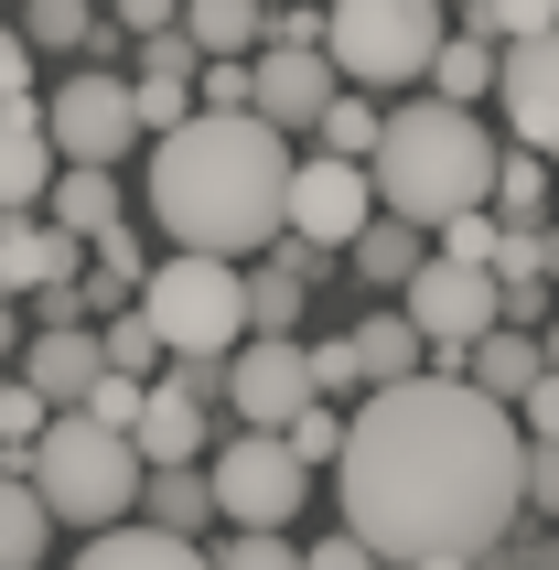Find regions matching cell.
Instances as JSON below:
<instances>
[{
  "label": "cell",
  "instance_id": "6da1fadb",
  "mask_svg": "<svg viewBox=\"0 0 559 570\" xmlns=\"http://www.w3.org/2000/svg\"><path fill=\"white\" fill-rule=\"evenodd\" d=\"M334 495H344V539H366L399 570L409 560H484L528 517L517 410L473 399L463 377L366 387V410L344 420V452H334Z\"/></svg>",
  "mask_w": 559,
  "mask_h": 570
},
{
  "label": "cell",
  "instance_id": "7a4b0ae2",
  "mask_svg": "<svg viewBox=\"0 0 559 570\" xmlns=\"http://www.w3.org/2000/svg\"><path fill=\"white\" fill-rule=\"evenodd\" d=\"M280 194H291V140L258 129L248 108L216 119L194 108L184 129L151 140V226L173 237L184 258H258L280 248Z\"/></svg>",
  "mask_w": 559,
  "mask_h": 570
},
{
  "label": "cell",
  "instance_id": "3957f363",
  "mask_svg": "<svg viewBox=\"0 0 559 570\" xmlns=\"http://www.w3.org/2000/svg\"><path fill=\"white\" fill-rule=\"evenodd\" d=\"M366 194L376 216L399 226H452V216H484V194H496V129L473 119V108H441V97L409 87L388 119H376V151H366Z\"/></svg>",
  "mask_w": 559,
  "mask_h": 570
},
{
  "label": "cell",
  "instance_id": "277c9868",
  "mask_svg": "<svg viewBox=\"0 0 559 570\" xmlns=\"http://www.w3.org/2000/svg\"><path fill=\"white\" fill-rule=\"evenodd\" d=\"M22 484L55 528H87L97 539V528H129V507H140V452H129V431H97V420L55 410L22 452Z\"/></svg>",
  "mask_w": 559,
  "mask_h": 570
},
{
  "label": "cell",
  "instance_id": "5b68a950",
  "mask_svg": "<svg viewBox=\"0 0 559 570\" xmlns=\"http://www.w3.org/2000/svg\"><path fill=\"white\" fill-rule=\"evenodd\" d=\"M452 11L441 0H323V65L344 87H420Z\"/></svg>",
  "mask_w": 559,
  "mask_h": 570
},
{
  "label": "cell",
  "instance_id": "8992f818",
  "mask_svg": "<svg viewBox=\"0 0 559 570\" xmlns=\"http://www.w3.org/2000/svg\"><path fill=\"white\" fill-rule=\"evenodd\" d=\"M140 323H151L161 355H237L248 345V269H226V258H151V281L129 291Z\"/></svg>",
  "mask_w": 559,
  "mask_h": 570
},
{
  "label": "cell",
  "instance_id": "52a82bcc",
  "mask_svg": "<svg viewBox=\"0 0 559 570\" xmlns=\"http://www.w3.org/2000/svg\"><path fill=\"white\" fill-rule=\"evenodd\" d=\"M399 313H409V334H420V355H431L420 377H452V366H463V345L506 313V291H496V269L420 258V269H409V291H399Z\"/></svg>",
  "mask_w": 559,
  "mask_h": 570
},
{
  "label": "cell",
  "instance_id": "ba28073f",
  "mask_svg": "<svg viewBox=\"0 0 559 570\" xmlns=\"http://www.w3.org/2000/svg\"><path fill=\"white\" fill-rule=\"evenodd\" d=\"M205 495H216L226 528H291L312 507V474L280 452V431H226L216 463H205Z\"/></svg>",
  "mask_w": 559,
  "mask_h": 570
},
{
  "label": "cell",
  "instance_id": "9c48e42d",
  "mask_svg": "<svg viewBox=\"0 0 559 570\" xmlns=\"http://www.w3.org/2000/svg\"><path fill=\"white\" fill-rule=\"evenodd\" d=\"M376 216V194H366V161H334V151H312L291 161V194H280V237L312 258H344L355 237H366Z\"/></svg>",
  "mask_w": 559,
  "mask_h": 570
},
{
  "label": "cell",
  "instance_id": "30bf717a",
  "mask_svg": "<svg viewBox=\"0 0 559 570\" xmlns=\"http://www.w3.org/2000/svg\"><path fill=\"white\" fill-rule=\"evenodd\" d=\"M43 140H55V161H87V173H119V151L140 140V108H129V76H65L55 97H43Z\"/></svg>",
  "mask_w": 559,
  "mask_h": 570
},
{
  "label": "cell",
  "instance_id": "8fae6325",
  "mask_svg": "<svg viewBox=\"0 0 559 570\" xmlns=\"http://www.w3.org/2000/svg\"><path fill=\"white\" fill-rule=\"evenodd\" d=\"M226 410H237V431H291V420L312 410V366H302V334H248V345L226 355Z\"/></svg>",
  "mask_w": 559,
  "mask_h": 570
},
{
  "label": "cell",
  "instance_id": "7c38bea8",
  "mask_svg": "<svg viewBox=\"0 0 559 570\" xmlns=\"http://www.w3.org/2000/svg\"><path fill=\"white\" fill-rule=\"evenodd\" d=\"M496 108H506V140L517 151H538V161L559 151V22L496 55Z\"/></svg>",
  "mask_w": 559,
  "mask_h": 570
},
{
  "label": "cell",
  "instance_id": "4fadbf2b",
  "mask_svg": "<svg viewBox=\"0 0 559 570\" xmlns=\"http://www.w3.org/2000/svg\"><path fill=\"white\" fill-rule=\"evenodd\" d=\"M323 108H334V65H323V43H258V55H248V119L258 129L291 140V129H312Z\"/></svg>",
  "mask_w": 559,
  "mask_h": 570
},
{
  "label": "cell",
  "instance_id": "5bb4252c",
  "mask_svg": "<svg viewBox=\"0 0 559 570\" xmlns=\"http://www.w3.org/2000/svg\"><path fill=\"white\" fill-rule=\"evenodd\" d=\"M22 387L43 399V410H76L97 377H108V355H97V323H43V334H22Z\"/></svg>",
  "mask_w": 559,
  "mask_h": 570
},
{
  "label": "cell",
  "instance_id": "9a60e30c",
  "mask_svg": "<svg viewBox=\"0 0 559 570\" xmlns=\"http://www.w3.org/2000/svg\"><path fill=\"white\" fill-rule=\"evenodd\" d=\"M43 184H55L43 97H11V108H0V216H43Z\"/></svg>",
  "mask_w": 559,
  "mask_h": 570
},
{
  "label": "cell",
  "instance_id": "2e32d148",
  "mask_svg": "<svg viewBox=\"0 0 559 570\" xmlns=\"http://www.w3.org/2000/svg\"><path fill=\"white\" fill-rule=\"evenodd\" d=\"M76 281V237H55L43 216H0V302H43Z\"/></svg>",
  "mask_w": 559,
  "mask_h": 570
},
{
  "label": "cell",
  "instance_id": "e0dca14e",
  "mask_svg": "<svg viewBox=\"0 0 559 570\" xmlns=\"http://www.w3.org/2000/svg\"><path fill=\"white\" fill-rule=\"evenodd\" d=\"M129 452H140V474L205 463V399H184V387H151V399H140V420H129Z\"/></svg>",
  "mask_w": 559,
  "mask_h": 570
},
{
  "label": "cell",
  "instance_id": "ac0fdd59",
  "mask_svg": "<svg viewBox=\"0 0 559 570\" xmlns=\"http://www.w3.org/2000/svg\"><path fill=\"white\" fill-rule=\"evenodd\" d=\"M452 377H463L473 399H496V410H517V399L538 387V334H517V323H484V334L463 345V366H452Z\"/></svg>",
  "mask_w": 559,
  "mask_h": 570
},
{
  "label": "cell",
  "instance_id": "d6986e66",
  "mask_svg": "<svg viewBox=\"0 0 559 570\" xmlns=\"http://www.w3.org/2000/svg\"><path fill=\"white\" fill-rule=\"evenodd\" d=\"M43 226L55 237H108L119 226V173H87V161H55V184H43Z\"/></svg>",
  "mask_w": 559,
  "mask_h": 570
},
{
  "label": "cell",
  "instance_id": "ffe728a7",
  "mask_svg": "<svg viewBox=\"0 0 559 570\" xmlns=\"http://www.w3.org/2000/svg\"><path fill=\"white\" fill-rule=\"evenodd\" d=\"M65 570H216V560L194 539H173V528H97Z\"/></svg>",
  "mask_w": 559,
  "mask_h": 570
},
{
  "label": "cell",
  "instance_id": "44dd1931",
  "mask_svg": "<svg viewBox=\"0 0 559 570\" xmlns=\"http://www.w3.org/2000/svg\"><path fill=\"white\" fill-rule=\"evenodd\" d=\"M312 269H323V258L280 237V248H269V269L248 281V334H291V323H302V291H312Z\"/></svg>",
  "mask_w": 559,
  "mask_h": 570
},
{
  "label": "cell",
  "instance_id": "7402d4cb",
  "mask_svg": "<svg viewBox=\"0 0 559 570\" xmlns=\"http://www.w3.org/2000/svg\"><path fill=\"white\" fill-rule=\"evenodd\" d=\"M43 549H55V517L32 507L22 452H0V570H43Z\"/></svg>",
  "mask_w": 559,
  "mask_h": 570
},
{
  "label": "cell",
  "instance_id": "603a6c76",
  "mask_svg": "<svg viewBox=\"0 0 559 570\" xmlns=\"http://www.w3.org/2000/svg\"><path fill=\"white\" fill-rule=\"evenodd\" d=\"M420 97H441V108H484V97H496V43H484V32H441Z\"/></svg>",
  "mask_w": 559,
  "mask_h": 570
},
{
  "label": "cell",
  "instance_id": "cb8c5ba5",
  "mask_svg": "<svg viewBox=\"0 0 559 570\" xmlns=\"http://www.w3.org/2000/svg\"><path fill=\"white\" fill-rule=\"evenodd\" d=\"M344 345H355V377H366V387H409L420 366H431V355H420V334H409V313H366Z\"/></svg>",
  "mask_w": 559,
  "mask_h": 570
},
{
  "label": "cell",
  "instance_id": "d4e9b609",
  "mask_svg": "<svg viewBox=\"0 0 559 570\" xmlns=\"http://www.w3.org/2000/svg\"><path fill=\"white\" fill-rule=\"evenodd\" d=\"M344 258H355V281H366V291H409V269L431 258V237L399 226V216H366V237H355Z\"/></svg>",
  "mask_w": 559,
  "mask_h": 570
},
{
  "label": "cell",
  "instance_id": "484cf974",
  "mask_svg": "<svg viewBox=\"0 0 559 570\" xmlns=\"http://www.w3.org/2000/svg\"><path fill=\"white\" fill-rule=\"evenodd\" d=\"M258 22H269L258 0H184V22H173V32H184L205 65H216V55H248V43H258Z\"/></svg>",
  "mask_w": 559,
  "mask_h": 570
},
{
  "label": "cell",
  "instance_id": "4316f807",
  "mask_svg": "<svg viewBox=\"0 0 559 570\" xmlns=\"http://www.w3.org/2000/svg\"><path fill=\"white\" fill-rule=\"evenodd\" d=\"M140 495H151V517H140V528H173V539H194V528L216 517V495H205V474H194V463H173V474H140Z\"/></svg>",
  "mask_w": 559,
  "mask_h": 570
},
{
  "label": "cell",
  "instance_id": "83f0119b",
  "mask_svg": "<svg viewBox=\"0 0 559 570\" xmlns=\"http://www.w3.org/2000/svg\"><path fill=\"white\" fill-rule=\"evenodd\" d=\"M496 226H538V205H549V161L538 151H496Z\"/></svg>",
  "mask_w": 559,
  "mask_h": 570
},
{
  "label": "cell",
  "instance_id": "f1b7e54d",
  "mask_svg": "<svg viewBox=\"0 0 559 570\" xmlns=\"http://www.w3.org/2000/svg\"><path fill=\"white\" fill-rule=\"evenodd\" d=\"M87 248H97V302H129V291H140V281H151V248H140V237H129V216L119 226H108V237H87Z\"/></svg>",
  "mask_w": 559,
  "mask_h": 570
},
{
  "label": "cell",
  "instance_id": "f546056e",
  "mask_svg": "<svg viewBox=\"0 0 559 570\" xmlns=\"http://www.w3.org/2000/svg\"><path fill=\"white\" fill-rule=\"evenodd\" d=\"M97 355H108V377H151L161 345H151V323H140V302H119V313L97 323Z\"/></svg>",
  "mask_w": 559,
  "mask_h": 570
},
{
  "label": "cell",
  "instance_id": "4dcf8cb0",
  "mask_svg": "<svg viewBox=\"0 0 559 570\" xmlns=\"http://www.w3.org/2000/svg\"><path fill=\"white\" fill-rule=\"evenodd\" d=\"M22 43H55V55H65V43H108V22H97L87 0H32V11H22Z\"/></svg>",
  "mask_w": 559,
  "mask_h": 570
},
{
  "label": "cell",
  "instance_id": "1f68e13d",
  "mask_svg": "<svg viewBox=\"0 0 559 570\" xmlns=\"http://www.w3.org/2000/svg\"><path fill=\"white\" fill-rule=\"evenodd\" d=\"M312 140H323L334 161H366V151H376V108H366V97H344V87H334V108L312 119Z\"/></svg>",
  "mask_w": 559,
  "mask_h": 570
},
{
  "label": "cell",
  "instance_id": "d6a6232c",
  "mask_svg": "<svg viewBox=\"0 0 559 570\" xmlns=\"http://www.w3.org/2000/svg\"><path fill=\"white\" fill-rule=\"evenodd\" d=\"M280 452H291V463H302V474H323V463H334V452H344V420L323 410V399H312V410L291 420V431H280Z\"/></svg>",
  "mask_w": 559,
  "mask_h": 570
},
{
  "label": "cell",
  "instance_id": "836d02e7",
  "mask_svg": "<svg viewBox=\"0 0 559 570\" xmlns=\"http://www.w3.org/2000/svg\"><path fill=\"white\" fill-rule=\"evenodd\" d=\"M129 108H140V129H184L194 119V76H129Z\"/></svg>",
  "mask_w": 559,
  "mask_h": 570
},
{
  "label": "cell",
  "instance_id": "e575fe53",
  "mask_svg": "<svg viewBox=\"0 0 559 570\" xmlns=\"http://www.w3.org/2000/svg\"><path fill=\"white\" fill-rule=\"evenodd\" d=\"M216 570H302V549L280 539V528H237V539L216 549Z\"/></svg>",
  "mask_w": 559,
  "mask_h": 570
},
{
  "label": "cell",
  "instance_id": "d590c367",
  "mask_svg": "<svg viewBox=\"0 0 559 570\" xmlns=\"http://www.w3.org/2000/svg\"><path fill=\"white\" fill-rule=\"evenodd\" d=\"M302 366H312V399H323V410H334L344 387H366V377H355V345H344V334H323V345H302Z\"/></svg>",
  "mask_w": 559,
  "mask_h": 570
},
{
  "label": "cell",
  "instance_id": "8d00e7d4",
  "mask_svg": "<svg viewBox=\"0 0 559 570\" xmlns=\"http://www.w3.org/2000/svg\"><path fill=\"white\" fill-rule=\"evenodd\" d=\"M140 399H151L140 377H97L87 399H76V420H97V431H129V420H140Z\"/></svg>",
  "mask_w": 559,
  "mask_h": 570
},
{
  "label": "cell",
  "instance_id": "74e56055",
  "mask_svg": "<svg viewBox=\"0 0 559 570\" xmlns=\"http://www.w3.org/2000/svg\"><path fill=\"white\" fill-rule=\"evenodd\" d=\"M43 420H55V410H43L22 377H0V452H32V431H43Z\"/></svg>",
  "mask_w": 559,
  "mask_h": 570
},
{
  "label": "cell",
  "instance_id": "f35d334b",
  "mask_svg": "<svg viewBox=\"0 0 559 570\" xmlns=\"http://www.w3.org/2000/svg\"><path fill=\"white\" fill-rule=\"evenodd\" d=\"M431 237H441L431 258H463V269H484V258H496V237H506V226H496V216H452V226H431Z\"/></svg>",
  "mask_w": 559,
  "mask_h": 570
},
{
  "label": "cell",
  "instance_id": "ab89813d",
  "mask_svg": "<svg viewBox=\"0 0 559 570\" xmlns=\"http://www.w3.org/2000/svg\"><path fill=\"white\" fill-rule=\"evenodd\" d=\"M517 442H559V366H538V387L517 399Z\"/></svg>",
  "mask_w": 559,
  "mask_h": 570
},
{
  "label": "cell",
  "instance_id": "60d3db41",
  "mask_svg": "<svg viewBox=\"0 0 559 570\" xmlns=\"http://www.w3.org/2000/svg\"><path fill=\"white\" fill-rule=\"evenodd\" d=\"M549 22H559V0H484V32H506V43H528Z\"/></svg>",
  "mask_w": 559,
  "mask_h": 570
},
{
  "label": "cell",
  "instance_id": "b9f144b4",
  "mask_svg": "<svg viewBox=\"0 0 559 570\" xmlns=\"http://www.w3.org/2000/svg\"><path fill=\"white\" fill-rule=\"evenodd\" d=\"M184 22V0H108V32H140V43H151V32H173Z\"/></svg>",
  "mask_w": 559,
  "mask_h": 570
},
{
  "label": "cell",
  "instance_id": "7bdbcfd3",
  "mask_svg": "<svg viewBox=\"0 0 559 570\" xmlns=\"http://www.w3.org/2000/svg\"><path fill=\"white\" fill-rule=\"evenodd\" d=\"M528 517H559V442H528Z\"/></svg>",
  "mask_w": 559,
  "mask_h": 570
},
{
  "label": "cell",
  "instance_id": "ee69618b",
  "mask_svg": "<svg viewBox=\"0 0 559 570\" xmlns=\"http://www.w3.org/2000/svg\"><path fill=\"white\" fill-rule=\"evenodd\" d=\"M258 43H323V11L312 0H280L269 22H258Z\"/></svg>",
  "mask_w": 559,
  "mask_h": 570
},
{
  "label": "cell",
  "instance_id": "f6af8a7d",
  "mask_svg": "<svg viewBox=\"0 0 559 570\" xmlns=\"http://www.w3.org/2000/svg\"><path fill=\"white\" fill-rule=\"evenodd\" d=\"M302 570H388V560H376L366 539H344V528H334L323 549H302Z\"/></svg>",
  "mask_w": 559,
  "mask_h": 570
},
{
  "label": "cell",
  "instance_id": "bcb514c9",
  "mask_svg": "<svg viewBox=\"0 0 559 570\" xmlns=\"http://www.w3.org/2000/svg\"><path fill=\"white\" fill-rule=\"evenodd\" d=\"M11 97H32V43L0 22V108H11Z\"/></svg>",
  "mask_w": 559,
  "mask_h": 570
},
{
  "label": "cell",
  "instance_id": "7dc6e473",
  "mask_svg": "<svg viewBox=\"0 0 559 570\" xmlns=\"http://www.w3.org/2000/svg\"><path fill=\"white\" fill-rule=\"evenodd\" d=\"M194 65L205 55H194L184 32H151V43H140V76H194Z\"/></svg>",
  "mask_w": 559,
  "mask_h": 570
},
{
  "label": "cell",
  "instance_id": "c3c4849f",
  "mask_svg": "<svg viewBox=\"0 0 559 570\" xmlns=\"http://www.w3.org/2000/svg\"><path fill=\"white\" fill-rule=\"evenodd\" d=\"M11 355H22V313H11V302H0V366H11Z\"/></svg>",
  "mask_w": 559,
  "mask_h": 570
},
{
  "label": "cell",
  "instance_id": "681fc988",
  "mask_svg": "<svg viewBox=\"0 0 559 570\" xmlns=\"http://www.w3.org/2000/svg\"><path fill=\"white\" fill-rule=\"evenodd\" d=\"M409 570H484V560H409Z\"/></svg>",
  "mask_w": 559,
  "mask_h": 570
},
{
  "label": "cell",
  "instance_id": "f907efd6",
  "mask_svg": "<svg viewBox=\"0 0 559 570\" xmlns=\"http://www.w3.org/2000/svg\"><path fill=\"white\" fill-rule=\"evenodd\" d=\"M549 269H559V237H549Z\"/></svg>",
  "mask_w": 559,
  "mask_h": 570
},
{
  "label": "cell",
  "instance_id": "816d5d0a",
  "mask_svg": "<svg viewBox=\"0 0 559 570\" xmlns=\"http://www.w3.org/2000/svg\"><path fill=\"white\" fill-rule=\"evenodd\" d=\"M258 11H280V0H258Z\"/></svg>",
  "mask_w": 559,
  "mask_h": 570
}]
</instances>
